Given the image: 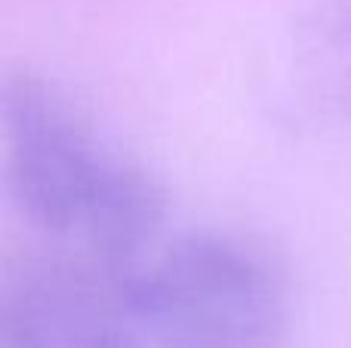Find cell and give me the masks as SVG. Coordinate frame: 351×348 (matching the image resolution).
<instances>
[{"label":"cell","instance_id":"obj_1","mask_svg":"<svg viewBox=\"0 0 351 348\" xmlns=\"http://www.w3.org/2000/svg\"><path fill=\"white\" fill-rule=\"evenodd\" d=\"M6 188L47 234L77 238L86 256L130 269L167 219V195L142 166L111 154L80 111L43 77L16 71L0 96Z\"/></svg>","mask_w":351,"mask_h":348},{"label":"cell","instance_id":"obj_2","mask_svg":"<svg viewBox=\"0 0 351 348\" xmlns=\"http://www.w3.org/2000/svg\"><path fill=\"white\" fill-rule=\"evenodd\" d=\"M145 348H284L278 271L228 234L197 232L127 271Z\"/></svg>","mask_w":351,"mask_h":348},{"label":"cell","instance_id":"obj_3","mask_svg":"<svg viewBox=\"0 0 351 348\" xmlns=\"http://www.w3.org/2000/svg\"><path fill=\"white\" fill-rule=\"evenodd\" d=\"M127 271L99 259H25L0 296V324L37 348H145L127 293Z\"/></svg>","mask_w":351,"mask_h":348},{"label":"cell","instance_id":"obj_4","mask_svg":"<svg viewBox=\"0 0 351 348\" xmlns=\"http://www.w3.org/2000/svg\"><path fill=\"white\" fill-rule=\"evenodd\" d=\"M287 77L308 117L351 121V0H315L299 12L287 40Z\"/></svg>","mask_w":351,"mask_h":348},{"label":"cell","instance_id":"obj_5","mask_svg":"<svg viewBox=\"0 0 351 348\" xmlns=\"http://www.w3.org/2000/svg\"><path fill=\"white\" fill-rule=\"evenodd\" d=\"M0 348H37L31 343L28 336H22L19 330H12V327L0 324Z\"/></svg>","mask_w":351,"mask_h":348}]
</instances>
